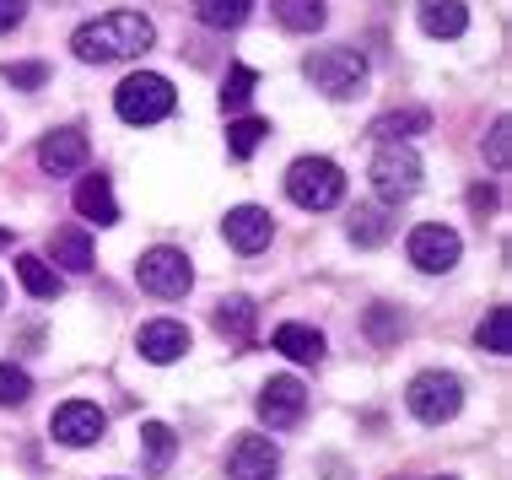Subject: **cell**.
Returning a JSON list of instances; mask_svg holds the SVG:
<instances>
[{
    "label": "cell",
    "mask_w": 512,
    "mask_h": 480,
    "mask_svg": "<svg viewBox=\"0 0 512 480\" xmlns=\"http://www.w3.org/2000/svg\"><path fill=\"white\" fill-rule=\"evenodd\" d=\"M475 346L491 351V356H507L512 351V308L507 303L486 308V319H480V329H475Z\"/></svg>",
    "instance_id": "obj_23"
},
{
    "label": "cell",
    "mask_w": 512,
    "mask_h": 480,
    "mask_svg": "<svg viewBox=\"0 0 512 480\" xmlns=\"http://www.w3.org/2000/svg\"><path fill=\"white\" fill-rule=\"evenodd\" d=\"M0 243H11V232H0Z\"/></svg>",
    "instance_id": "obj_36"
},
{
    "label": "cell",
    "mask_w": 512,
    "mask_h": 480,
    "mask_svg": "<svg viewBox=\"0 0 512 480\" xmlns=\"http://www.w3.org/2000/svg\"><path fill=\"white\" fill-rule=\"evenodd\" d=\"M437 480H453V475H437Z\"/></svg>",
    "instance_id": "obj_37"
},
{
    "label": "cell",
    "mask_w": 512,
    "mask_h": 480,
    "mask_svg": "<svg viewBox=\"0 0 512 480\" xmlns=\"http://www.w3.org/2000/svg\"><path fill=\"white\" fill-rule=\"evenodd\" d=\"M22 17H27V0H0V33L22 27Z\"/></svg>",
    "instance_id": "obj_33"
},
{
    "label": "cell",
    "mask_w": 512,
    "mask_h": 480,
    "mask_svg": "<svg viewBox=\"0 0 512 480\" xmlns=\"http://www.w3.org/2000/svg\"><path fill=\"white\" fill-rule=\"evenodd\" d=\"M275 351L292 356V362H302V367H318L324 362V335L308 329V324H281L275 329Z\"/></svg>",
    "instance_id": "obj_18"
},
{
    "label": "cell",
    "mask_w": 512,
    "mask_h": 480,
    "mask_svg": "<svg viewBox=\"0 0 512 480\" xmlns=\"http://www.w3.org/2000/svg\"><path fill=\"white\" fill-rule=\"evenodd\" d=\"M221 232H227V243L238 254H259V249H270V238H275V216L265 205H232Z\"/></svg>",
    "instance_id": "obj_12"
},
{
    "label": "cell",
    "mask_w": 512,
    "mask_h": 480,
    "mask_svg": "<svg viewBox=\"0 0 512 480\" xmlns=\"http://www.w3.org/2000/svg\"><path fill=\"white\" fill-rule=\"evenodd\" d=\"M76 211L87 216V222H98V227H114L119 222V200H114V184H108L103 173H87L76 184Z\"/></svg>",
    "instance_id": "obj_15"
},
{
    "label": "cell",
    "mask_w": 512,
    "mask_h": 480,
    "mask_svg": "<svg viewBox=\"0 0 512 480\" xmlns=\"http://www.w3.org/2000/svg\"><path fill=\"white\" fill-rule=\"evenodd\" d=\"M151 38H157L151 17H141V11H108V17L76 27L71 49H76V60H87V65H108V60H130V54H146Z\"/></svg>",
    "instance_id": "obj_1"
},
{
    "label": "cell",
    "mask_w": 512,
    "mask_h": 480,
    "mask_svg": "<svg viewBox=\"0 0 512 480\" xmlns=\"http://www.w3.org/2000/svg\"><path fill=\"white\" fill-rule=\"evenodd\" d=\"M405 313L399 308H389V303H372L367 308V340L372 346H399V335H405Z\"/></svg>",
    "instance_id": "obj_26"
},
{
    "label": "cell",
    "mask_w": 512,
    "mask_h": 480,
    "mask_svg": "<svg viewBox=\"0 0 512 480\" xmlns=\"http://www.w3.org/2000/svg\"><path fill=\"white\" fill-rule=\"evenodd\" d=\"M265 135H270L265 119H238V125H227V152L232 157H254Z\"/></svg>",
    "instance_id": "obj_28"
},
{
    "label": "cell",
    "mask_w": 512,
    "mask_h": 480,
    "mask_svg": "<svg viewBox=\"0 0 512 480\" xmlns=\"http://www.w3.org/2000/svg\"><path fill=\"white\" fill-rule=\"evenodd\" d=\"M248 11H254V0H195V17H200L205 27H216V33L243 27Z\"/></svg>",
    "instance_id": "obj_25"
},
{
    "label": "cell",
    "mask_w": 512,
    "mask_h": 480,
    "mask_svg": "<svg viewBox=\"0 0 512 480\" xmlns=\"http://www.w3.org/2000/svg\"><path fill=\"white\" fill-rule=\"evenodd\" d=\"M372 189H378V200L383 205H399V200H410L415 189H421V157H415V146H399V141H383L378 146V157H372Z\"/></svg>",
    "instance_id": "obj_6"
},
{
    "label": "cell",
    "mask_w": 512,
    "mask_h": 480,
    "mask_svg": "<svg viewBox=\"0 0 512 480\" xmlns=\"http://www.w3.org/2000/svg\"><path fill=\"white\" fill-rule=\"evenodd\" d=\"M114 108H119L124 125H162V119H168L173 108H178V92H173V81H168V76H157V71H135V76H124V81H119Z\"/></svg>",
    "instance_id": "obj_2"
},
{
    "label": "cell",
    "mask_w": 512,
    "mask_h": 480,
    "mask_svg": "<svg viewBox=\"0 0 512 480\" xmlns=\"http://www.w3.org/2000/svg\"><path fill=\"white\" fill-rule=\"evenodd\" d=\"M17 276H22L27 292L44 297V303H49V297H60V286H65L60 270H54L49 259H38V254H17Z\"/></svg>",
    "instance_id": "obj_24"
},
{
    "label": "cell",
    "mask_w": 512,
    "mask_h": 480,
    "mask_svg": "<svg viewBox=\"0 0 512 480\" xmlns=\"http://www.w3.org/2000/svg\"><path fill=\"white\" fill-rule=\"evenodd\" d=\"M27 394H33V378L22 367L0 362V405H27Z\"/></svg>",
    "instance_id": "obj_30"
},
{
    "label": "cell",
    "mask_w": 512,
    "mask_h": 480,
    "mask_svg": "<svg viewBox=\"0 0 512 480\" xmlns=\"http://www.w3.org/2000/svg\"><path fill=\"white\" fill-rule=\"evenodd\" d=\"M0 308H6V281H0Z\"/></svg>",
    "instance_id": "obj_35"
},
{
    "label": "cell",
    "mask_w": 512,
    "mask_h": 480,
    "mask_svg": "<svg viewBox=\"0 0 512 480\" xmlns=\"http://www.w3.org/2000/svg\"><path fill=\"white\" fill-rule=\"evenodd\" d=\"M308 81L324 98H335V103H345V98H356V92L367 87V60L356 49H345V44H335V49H318V54H308Z\"/></svg>",
    "instance_id": "obj_5"
},
{
    "label": "cell",
    "mask_w": 512,
    "mask_h": 480,
    "mask_svg": "<svg viewBox=\"0 0 512 480\" xmlns=\"http://www.w3.org/2000/svg\"><path fill=\"white\" fill-rule=\"evenodd\" d=\"M459 254H464L459 232L442 227V222H421L410 232V265L426 270V276H448V270L459 265Z\"/></svg>",
    "instance_id": "obj_8"
},
{
    "label": "cell",
    "mask_w": 512,
    "mask_h": 480,
    "mask_svg": "<svg viewBox=\"0 0 512 480\" xmlns=\"http://www.w3.org/2000/svg\"><path fill=\"white\" fill-rule=\"evenodd\" d=\"M394 238V216L389 205H356L351 211V243L356 249H378V243Z\"/></svg>",
    "instance_id": "obj_19"
},
{
    "label": "cell",
    "mask_w": 512,
    "mask_h": 480,
    "mask_svg": "<svg viewBox=\"0 0 512 480\" xmlns=\"http://www.w3.org/2000/svg\"><path fill=\"white\" fill-rule=\"evenodd\" d=\"M49 254H54V265H60V270L87 276V270H92V238H87V227H54Z\"/></svg>",
    "instance_id": "obj_16"
},
{
    "label": "cell",
    "mask_w": 512,
    "mask_h": 480,
    "mask_svg": "<svg viewBox=\"0 0 512 480\" xmlns=\"http://www.w3.org/2000/svg\"><path fill=\"white\" fill-rule=\"evenodd\" d=\"M302 410H308V389H302L297 378H270L265 389H259V421H265L270 432L297 427Z\"/></svg>",
    "instance_id": "obj_10"
},
{
    "label": "cell",
    "mask_w": 512,
    "mask_h": 480,
    "mask_svg": "<svg viewBox=\"0 0 512 480\" xmlns=\"http://www.w3.org/2000/svg\"><path fill=\"white\" fill-rule=\"evenodd\" d=\"M426 130H432L426 108H389L383 119H372V135L378 141H399V146H410V135H426Z\"/></svg>",
    "instance_id": "obj_20"
},
{
    "label": "cell",
    "mask_w": 512,
    "mask_h": 480,
    "mask_svg": "<svg viewBox=\"0 0 512 480\" xmlns=\"http://www.w3.org/2000/svg\"><path fill=\"white\" fill-rule=\"evenodd\" d=\"M275 6V22L286 27V33H318L324 27V0H270Z\"/></svg>",
    "instance_id": "obj_22"
},
{
    "label": "cell",
    "mask_w": 512,
    "mask_h": 480,
    "mask_svg": "<svg viewBox=\"0 0 512 480\" xmlns=\"http://www.w3.org/2000/svg\"><path fill=\"white\" fill-rule=\"evenodd\" d=\"M254 87H259V76L248 71V65H232L227 81H221V108H243L248 98H254Z\"/></svg>",
    "instance_id": "obj_29"
},
{
    "label": "cell",
    "mask_w": 512,
    "mask_h": 480,
    "mask_svg": "<svg viewBox=\"0 0 512 480\" xmlns=\"http://www.w3.org/2000/svg\"><path fill=\"white\" fill-rule=\"evenodd\" d=\"M141 454H146V475H168V464L178 454V437L168 421H146L141 427Z\"/></svg>",
    "instance_id": "obj_21"
},
{
    "label": "cell",
    "mask_w": 512,
    "mask_h": 480,
    "mask_svg": "<svg viewBox=\"0 0 512 480\" xmlns=\"http://www.w3.org/2000/svg\"><path fill=\"white\" fill-rule=\"evenodd\" d=\"M0 76L11 81V87H22V92H38L49 81V65H38V60H22V65H0Z\"/></svg>",
    "instance_id": "obj_31"
},
{
    "label": "cell",
    "mask_w": 512,
    "mask_h": 480,
    "mask_svg": "<svg viewBox=\"0 0 512 480\" xmlns=\"http://www.w3.org/2000/svg\"><path fill=\"white\" fill-rule=\"evenodd\" d=\"M103 427H108V416L92 400H65L60 410H54V421H49L54 443H65V448H92L103 437Z\"/></svg>",
    "instance_id": "obj_9"
},
{
    "label": "cell",
    "mask_w": 512,
    "mask_h": 480,
    "mask_svg": "<svg viewBox=\"0 0 512 480\" xmlns=\"http://www.w3.org/2000/svg\"><path fill=\"white\" fill-rule=\"evenodd\" d=\"M286 195H292V205H302V211H335L345 200V173L329 157H297L292 168H286Z\"/></svg>",
    "instance_id": "obj_3"
},
{
    "label": "cell",
    "mask_w": 512,
    "mask_h": 480,
    "mask_svg": "<svg viewBox=\"0 0 512 480\" xmlns=\"http://www.w3.org/2000/svg\"><path fill=\"white\" fill-rule=\"evenodd\" d=\"M496 205V189H469V211H491Z\"/></svg>",
    "instance_id": "obj_34"
},
{
    "label": "cell",
    "mask_w": 512,
    "mask_h": 480,
    "mask_svg": "<svg viewBox=\"0 0 512 480\" xmlns=\"http://www.w3.org/2000/svg\"><path fill=\"white\" fill-rule=\"evenodd\" d=\"M421 27L432 38H464V27H469V6L464 0H421Z\"/></svg>",
    "instance_id": "obj_17"
},
{
    "label": "cell",
    "mask_w": 512,
    "mask_h": 480,
    "mask_svg": "<svg viewBox=\"0 0 512 480\" xmlns=\"http://www.w3.org/2000/svg\"><path fill=\"white\" fill-rule=\"evenodd\" d=\"M135 351H141L146 362L168 367V362H178V356L189 351V324H178V319H151V324H141V335H135Z\"/></svg>",
    "instance_id": "obj_13"
},
{
    "label": "cell",
    "mask_w": 512,
    "mask_h": 480,
    "mask_svg": "<svg viewBox=\"0 0 512 480\" xmlns=\"http://www.w3.org/2000/svg\"><path fill=\"white\" fill-rule=\"evenodd\" d=\"M135 281H141V292L162 297V303H178L195 286V265H189L184 249H146L141 265H135Z\"/></svg>",
    "instance_id": "obj_7"
},
{
    "label": "cell",
    "mask_w": 512,
    "mask_h": 480,
    "mask_svg": "<svg viewBox=\"0 0 512 480\" xmlns=\"http://www.w3.org/2000/svg\"><path fill=\"white\" fill-rule=\"evenodd\" d=\"M38 168L65 178V173H81L87 168V135L81 130H49L44 141H38Z\"/></svg>",
    "instance_id": "obj_14"
},
{
    "label": "cell",
    "mask_w": 512,
    "mask_h": 480,
    "mask_svg": "<svg viewBox=\"0 0 512 480\" xmlns=\"http://www.w3.org/2000/svg\"><path fill=\"white\" fill-rule=\"evenodd\" d=\"M275 470H281V448H275V437L248 432V437L232 443V454H227V475L232 480H275Z\"/></svg>",
    "instance_id": "obj_11"
},
{
    "label": "cell",
    "mask_w": 512,
    "mask_h": 480,
    "mask_svg": "<svg viewBox=\"0 0 512 480\" xmlns=\"http://www.w3.org/2000/svg\"><path fill=\"white\" fill-rule=\"evenodd\" d=\"M507 135H512V125H507V119H496V125H491V135H486V157H491V168H496V173L507 168Z\"/></svg>",
    "instance_id": "obj_32"
},
{
    "label": "cell",
    "mask_w": 512,
    "mask_h": 480,
    "mask_svg": "<svg viewBox=\"0 0 512 480\" xmlns=\"http://www.w3.org/2000/svg\"><path fill=\"white\" fill-rule=\"evenodd\" d=\"M405 405H410L415 421L442 427V421H453L464 410V378L459 373H442V367H432V373H415L410 389H405Z\"/></svg>",
    "instance_id": "obj_4"
},
{
    "label": "cell",
    "mask_w": 512,
    "mask_h": 480,
    "mask_svg": "<svg viewBox=\"0 0 512 480\" xmlns=\"http://www.w3.org/2000/svg\"><path fill=\"white\" fill-rule=\"evenodd\" d=\"M216 329L232 340H248V329H254V303L248 297H221L216 303Z\"/></svg>",
    "instance_id": "obj_27"
}]
</instances>
